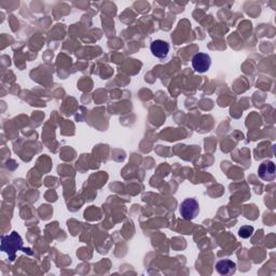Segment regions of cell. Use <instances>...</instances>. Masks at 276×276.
I'll return each instance as SVG.
<instances>
[{
    "instance_id": "1",
    "label": "cell",
    "mask_w": 276,
    "mask_h": 276,
    "mask_svg": "<svg viewBox=\"0 0 276 276\" xmlns=\"http://www.w3.org/2000/svg\"><path fill=\"white\" fill-rule=\"evenodd\" d=\"M1 250L7 252L9 259L13 261L17 250L26 251L23 248V240L17 232H12L10 235H2L1 237Z\"/></svg>"
},
{
    "instance_id": "2",
    "label": "cell",
    "mask_w": 276,
    "mask_h": 276,
    "mask_svg": "<svg viewBox=\"0 0 276 276\" xmlns=\"http://www.w3.org/2000/svg\"><path fill=\"white\" fill-rule=\"evenodd\" d=\"M200 214V205L195 199H186L180 204V215L186 220H193Z\"/></svg>"
},
{
    "instance_id": "3",
    "label": "cell",
    "mask_w": 276,
    "mask_h": 276,
    "mask_svg": "<svg viewBox=\"0 0 276 276\" xmlns=\"http://www.w3.org/2000/svg\"><path fill=\"white\" fill-rule=\"evenodd\" d=\"M210 66L211 59L207 53L199 52V53H197L192 57V67L194 70L199 73H204L208 71Z\"/></svg>"
},
{
    "instance_id": "4",
    "label": "cell",
    "mask_w": 276,
    "mask_h": 276,
    "mask_svg": "<svg viewBox=\"0 0 276 276\" xmlns=\"http://www.w3.org/2000/svg\"><path fill=\"white\" fill-rule=\"evenodd\" d=\"M258 174L259 177L264 181H268V182L273 181L276 176L275 164L271 162V161H266V162H263L262 164H260V166H259Z\"/></svg>"
},
{
    "instance_id": "5",
    "label": "cell",
    "mask_w": 276,
    "mask_h": 276,
    "mask_svg": "<svg viewBox=\"0 0 276 276\" xmlns=\"http://www.w3.org/2000/svg\"><path fill=\"white\" fill-rule=\"evenodd\" d=\"M150 51L152 55L158 57V59H165L169 55L170 44L164 40H154L150 45Z\"/></svg>"
},
{
    "instance_id": "6",
    "label": "cell",
    "mask_w": 276,
    "mask_h": 276,
    "mask_svg": "<svg viewBox=\"0 0 276 276\" xmlns=\"http://www.w3.org/2000/svg\"><path fill=\"white\" fill-rule=\"evenodd\" d=\"M216 270L221 275H232L237 271V263L229 260V259H224V260L217 262Z\"/></svg>"
},
{
    "instance_id": "7",
    "label": "cell",
    "mask_w": 276,
    "mask_h": 276,
    "mask_svg": "<svg viewBox=\"0 0 276 276\" xmlns=\"http://www.w3.org/2000/svg\"><path fill=\"white\" fill-rule=\"evenodd\" d=\"M255 232L254 227L251 226H243L239 230V235L242 239H249Z\"/></svg>"
}]
</instances>
